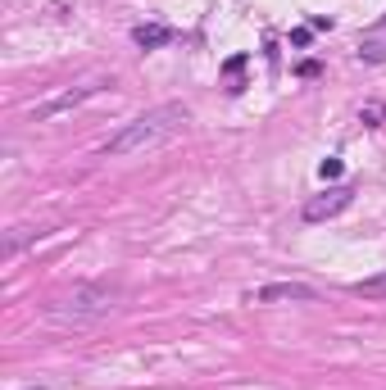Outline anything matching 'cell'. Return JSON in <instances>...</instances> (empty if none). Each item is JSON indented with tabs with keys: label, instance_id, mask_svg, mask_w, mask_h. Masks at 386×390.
Returning a JSON list of instances; mask_svg holds the SVG:
<instances>
[{
	"label": "cell",
	"instance_id": "obj_2",
	"mask_svg": "<svg viewBox=\"0 0 386 390\" xmlns=\"http://www.w3.org/2000/svg\"><path fill=\"white\" fill-rule=\"evenodd\" d=\"M191 123V109L186 105H159V109H145L141 118H132V123L123 127V132H114L105 141V154L109 159H123V154H141V150H154V145L173 141L182 127Z\"/></svg>",
	"mask_w": 386,
	"mask_h": 390
},
{
	"label": "cell",
	"instance_id": "obj_12",
	"mask_svg": "<svg viewBox=\"0 0 386 390\" xmlns=\"http://www.w3.org/2000/svg\"><path fill=\"white\" fill-rule=\"evenodd\" d=\"M246 64H250V55H232L227 64H223V73H227V77H236V73H241Z\"/></svg>",
	"mask_w": 386,
	"mask_h": 390
},
{
	"label": "cell",
	"instance_id": "obj_6",
	"mask_svg": "<svg viewBox=\"0 0 386 390\" xmlns=\"http://www.w3.org/2000/svg\"><path fill=\"white\" fill-rule=\"evenodd\" d=\"M173 37H177V32L168 28V23H141V28H132V41L141 50H159V46H168Z\"/></svg>",
	"mask_w": 386,
	"mask_h": 390
},
{
	"label": "cell",
	"instance_id": "obj_5",
	"mask_svg": "<svg viewBox=\"0 0 386 390\" xmlns=\"http://www.w3.org/2000/svg\"><path fill=\"white\" fill-rule=\"evenodd\" d=\"M319 291L305 282H268V286H255L246 304H314Z\"/></svg>",
	"mask_w": 386,
	"mask_h": 390
},
{
	"label": "cell",
	"instance_id": "obj_3",
	"mask_svg": "<svg viewBox=\"0 0 386 390\" xmlns=\"http://www.w3.org/2000/svg\"><path fill=\"white\" fill-rule=\"evenodd\" d=\"M105 86H114V77H87V82H77V86H68V91H59V95H50V100H37V105L28 109L37 123H46V118H59V114H68V109H77L82 100H91V95H100Z\"/></svg>",
	"mask_w": 386,
	"mask_h": 390
},
{
	"label": "cell",
	"instance_id": "obj_4",
	"mask_svg": "<svg viewBox=\"0 0 386 390\" xmlns=\"http://www.w3.org/2000/svg\"><path fill=\"white\" fill-rule=\"evenodd\" d=\"M350 200H355V181H341V186H328L323 195H314V200L300 209V218H305L309 227H314V222H328V218H337V213H346Z\"/></svg>",
	"mask_w": 386,
	"mask_h": 390
},
{
	"label": "cell",
	"instance_id": "obj_9",
	"mask_svg": "<svg viewBox=\"0 0 386 390\" xmlns=\"http://www.w3.org/2000/svg\"><path fill=\"white\" fill-rule=\"evenodd\" d=\"M359 118H364L368 127H386V105H377V100H368V105L359 109Z\"/></svg>",
	"mask_w": 386,
	"mask_h": 390
},
{
	"label": "cell",
	"instance_id": "obj_15",
	"mask_svg": "<svg viewBox=\"0 0 386 390\" xmlns=\"http://www.w3.org/2000/svg\"><path fill=\"white\" fill-rule=\"evenodd\" d=\"M32 390H41V386H32Z\"/></svg>",
	"mask_w": 386,
	"mask_h": 390
},
{
	"label": "cell",
	"instance_id": "obj_7",
	"mask_svg": "<svg viewBox=\"0 0 386 390\" xmlns=\"http://www.w3.org/2000/svg\"><path fill=\"white\" fill-rule=\"evenodd\" d=\"M50 231L55 227H14V231H5V259H14L28 241H46Z\"/></svg>",
	"mask_w": 386,
	"mask_h": 390
},
{
	"label": "cell",
	"instance_id": "obj_1",
	"mask_svg": "<svg viewBox=\"0 0 386 390\" xmlns=\"http://www.w3.org/2000/svg\"><path fill=\"white\" fill-rule=\"evenodd\" d=\"M118 300H123V291H118L114 282H77V286H68V291H59V295H50L41 318L55 323V327H91L105 314H114Z\"/></svg>",
	"mask_w": 386,
	"mask_h": 390
},
{
	"label": "cell",
	"instance_id": "obj_11",
	"mask_svg": "<svg viewBox=\"0 0 386 390\" xmlns=\"http://www.w3.org/2000/svg\"><path fill=\"white\" fill-rule=\"evenodd\" d=\"M319 172H323V181H337L341 172H346V163H341V159H323V163H319Z\"/></svg>",
	"mask_w": 386,
	"mask_h": 390
},
{
	"label": "cell",
	"instance_id": "obj_14",
	"mask_svg": "<svg viewBox=\"0 0 386 390\" xmlns=\"http://www.w3.org/2000/svg\"><path fill=\"white\" fill-rule=\"evenodd\" d=\"M291 46H309V28H296V32H291Z\"/></svg>",
	"mask_w": 386,
	"mask_h": 390
},
{
	"label": "cell",
	"instance_id": "obj_8",
	"mask_svg": "<svg viewBox=\"0 0 386 390\" xmlns=\"http://www.w3.org/2000/svg\"><path fill=\"white\" fill-rule=\"evenodd\" d=\"M350 295H359V300H386V273L364 277V282H350Z\"/></svg>",
	"mask_w": 386,
	"mask_h": 390
},
{
	"label": "cell",
	"instance_id": "obj_13",
	"mask_svg": "<svg viewBox=\"0 0 386 390\" xmlns=\"http://www.w3.org/2000/svg\"><path fill=\"white\" fill-rule=\"evenodd\" d=\"M296 73H300V77H319V73H323V68H319V59H305V64H300V68H296Z\"/></svg>",
	"mask_w": 386,
	"mask_h": 390
},
{
	"label": "cell",
	"instance_id": "obj_10",
	"mask_svg": "<svg viewBox=\"0 0 386 390\" xmlns=\"http://www.w3.org/2000/svg\"><path fill=\"white\" fill-rule=\"evenodd\" d=\"M359 59H368V64H382V59H386V46H382V41H364V46H359Z\"/></svg>",
	"mask_w": 386,
	"mask_h": 390
}]
</instances>
